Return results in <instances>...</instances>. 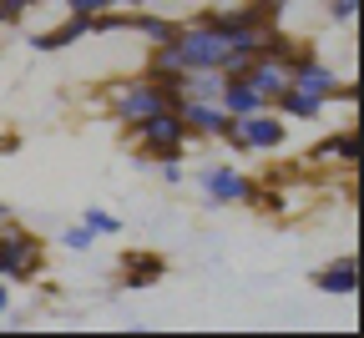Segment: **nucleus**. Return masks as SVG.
Segmentation results:
<instances>
[{"instance_id": "9", "label": "nucleus", "mask_w": 364, "mask_h": 338, "mask_svg": "<svg viewBox=\"0 0 364 338\" xmlns=\"http://www.w3.org/2000/svg\"><path fill=\"white\" fill-rule=\"evenodd\" d=\"M314 288L318 293H329V298H354L359 293V263L354 258H334L314 273Z\"/></svg>"}, {"instance_id": "15", "label": "nucleus", "mask_w": 364, "mask_h": 338, "mask_svg": "<svg viewBox=\"0 0 364 338\" xmlns=\"http://www.w3.org/2000/svg\"><path fill=\"white\" fill-rule=\"evenodd\" d=\"M177 26H182V21H172V16H157V11H142V16H132V31L142 36L147 45H167V40L177 36Z\"/></svg>"}, {"instance_id": "17", "label": "nucleus", "mask_w": 364, "mask_h": 338, "mask_svg": "<svg viewBox=\"0 0 364 338\" xmlns=\"http://www.w3.org/2000/svg\"><path fill=\"white\" fill-rule=\"evenodd\" d=\"M91 232H97V237H117L122 232V217L117 212H107V207H86V217H81Z\"/></svg>"}, {"instance_id": "4", "label": "nucleus", "mask_w": 364, "mask_h": 338, "mask_svg": "<svg viewBox=\"0 0 364 338\" xmlns=\"http://www.w3.org/2000/svg\"><path fill=\"white\" fill-rule=\"evenodd\" d=\"M41 268H46L41 237L16 227V222H0V278L6 283H31Z\"/></svg>"}, {"instance_id": "18", "label": "nucleus", "mask_w": 364, "mask_h": 338, "mask_svg": "<svg viewBox=\"0 0 364 338\" xmlns=\"http://www.w3.org/2000/svg\"><path fill=\"white\" fill-rule=\"evenodd\" d=\"M61 6H66V16H86V21H97L107 11H122L117 0H61Z\"/></svg>"}, {"instance_id": "6", "label": "nucleus", "mask_w": 364, "mask_h": 338, "mask_svg": "<svg viewBox=\"0 0 364 338\" xmlns=\"http://www.w3.org/2000/svg\"><path fill=\"white\" fill-rule=\"evenodd\" d=\"M177 116L188 126V136H198V141H223L228 126H233V116L223 111V102H198V96H182Z\"/></svg>"}, {"instance_id": "14", "label": "nucleus", "mask_w": 364, "mask_h": 338, "mask_svg": "<svg viewBox=\"0 0 364 338\" xmlns=\"http://www.w3.org/2000/svg\"><path fill=\"white\" fill-rule=\"evenodd\" d=\"M314 162H334V167H349V172H354V162H359V136H354V131H339V136H329V141H318Z\"/></svg>"}, {"instance_id": "2", "label": "nucleus", "mask_w": 364, "mask_h": 338, "mask_svg": "<svg viewBox=\"0 0 364 338\" xmlns=\"http://www.w3.org/2000/svg\"><path fill=\"white\" fill-rule=\"evenodd\" d=\"M223 141H228L233 152H243V157H253V152L273 157V152L289 147V126H284V116L273 111V107H263V111H253V116H238L233 126H228Z\"/></svg>"}, {"instance_id": "22", "label": "nucleus", "mask_w": 364, "mask_h": 338, "mask_svg": "<svg viewBox=\"0 0 364 338\" xmlns=\"http://www.w3.org/2000/svg\"><path fill=\"white\" fill-rule=\"evenodd\" d=\"M117 6H132V11H142V6H147V0H117Z\"/></svg>"}, {"instance_id": "7", "label": "nucleus", "mask_w": 364, "mask_h": 338, "mask_svg": "<svg viewBox=\"0 0 364 338\" xmlns=\"http://www.w3.org/2000/svg\"><path fill=\"white\" fill-rule=\"evenodd\" d=\"M289 86L309 91V96H324V102H334V91H339V71L329 61H318L309 51H294L289 56Z\"/></svg>"}, {"instance_id": "20", "label": "nucleus", "mask_w": 364, "mask_h": 338, "mask_svg": "<svg viewBox=\"0 0 364 338\" xmlns=\"http://www.w3.org/2000/svg\"><path fill=\"white\" fill-rule=\"evenodd\" d=\"M329 21L334 26H354L359 21V0H329Z\"/></svg>"}, {"instance_id": "21", "label": "nucleus", "mask_w": 364, "mask_h": 338, "mask_svg": "<svg viewBox=\"0 0 364 338\" xmlns=\"http://www.w3.org/2000/svg\"><path fill=\"white\" fill-rule=\"evenodd\" d=\"M6 308H11V283L0 278V313H6Z\"/></svg>"}, {"instance_id": "13", "label": "nucleus", "mask_w": 364, "mask_h": 338, "mask_svg": "<svg viewBox=\"0 0 364 338\" xmlns=\"http://www.w3.org/2000/svg\"><path fill=\"white\" fill-rule=\"evenodd\" d=\"M324 96H309V91H299V86H284L279 96H273V111L279 116H294V121H318L324 116Z\"/></svg>"}, {"instance_id": "1", "label": "nucleus", "mask_w": 364, "mask_h": 338, "mask_svg": "<svg viewBox=\"0 0 364 338\" xmlns=\"http://www.w3.org/2000/svg\"><path fill=\"white\" fill-rule=\"evenodd\" d=\"M177 102L182 96L177 91H167V86H157L147 71L142 76H127V81H117V86H107V111H112V121L117 126H136V121H147L152 111H177Z\"/></svg>"}, {"instance_id": "19", "label": "nucleus", "mask_w": 364, "mask_h": 338, "mask_svg": "<svg viewBox=\"0 0 364 338\" xmlns=\"http://www.w3.org/2000/svg\"><path fill=\"white\" fill-rule=\"evenodd\" d=\"M61 243H66V253H86L91 243H97V232L81 222V227H66V232H61Z\"/></svg>"}, {"instance_id": "11", "label": "nucleus", "mask_w": 364, "mask_h": 338, "mask_svg": "<svg viewBox=\"0 0 364 338\" xmlns=\"http://www.w3.org/2000/svg\"><path fill=\"white\" fill-rule=\"evenodd\" d=\"M91 36V21L86 16H66L61 26H51V31H36L31 36V51H66V45H76V40H86Z\"/></svg>"}, {"instance_id": "10", "label": "nucleus", "mask_w": 364, "mask_h": 338, "mask_svg": "<svg viewBox=\"0 0 364 338\" xmlns=\"http://www.w3.org/2000/svg\"><path fill=\"white\" fill-rule=\"evenodd\" d=\"M243 81L263 96L268 107H273V96L289 86V66H284V61H273V56H253V61L243 66Z\"/></svg>"}, {"instance_id": "8", "label": "nucleus", "mask_w": 364, "mask_h": 338, "mask_svg": "<svg viewBox=\"0 0 364 338\" xmlns=\"http://www.w3.org/2000/svg\"><path fill=\"white\" fill-rule=\"evenodd\" d=\"M167 278V258L162 253H127L122 258V288L142 293V288H157Z\"/></svg>"}, {"instance_id": "3", "label": "nucleus", "mask_w": 364, "mask_h": 338, "mask_svg": "<svg viewBox=\"0 0 364 338\" xmlns=\"http://www.w3.org/2000/svg\"><path fill=\"white\" fill-rule=\"evenodd\" d=\"M132 141H136V152L152 157V162H167V157H188V126H182L177 111H152L147 121H136L132 126Z\"/></svg>"}, {"instance_id": "23", "label": "nucleus", "mask_w": 364, "mask_h": 338, "mask_svg": "<svg viewBox=\"0 0 364 338\" xmlns=\"http://www.w3.org/2000/svg\"><path fill=\"white\" fill-rule=\"evenodd\" d=\"M36 6H51V0H36Z\"/></svg>"}, {"instance_id": "5", "label": "nucleus", "mask_w": 364, "mask_h": 338, "mask_svg": "<svg viewBox=\"0 0 364 338\" xmlns=\"http://www.w3.org/2000/svg\"><path fill=\"white\" fill-rule=\"evenodd\" d=\"M198 187H203V202H208V207H243V202L263 207V192H258V182H253V177H243L238 167H228V162L203 167Z\"/></svg>"}, {"instance_id": "16", "label": "nucleus", "mask_w": 364, "mask_h": 338, "mask_svg": "<svg viewBox=\"0 0 364 338\" xmlns=\"http://www.w3.org/2000/svg\"><path fill=\"white\" fill-rule=\"evenodd\" d=\"M218 91H223V71H182V76H177V96L218 102Z\"/></svg>"}, {"instance_id": "12", "label": "nucleus", "mask_w": 364, "mask_h": 338, "mask_svg": "<svg viewBox=\"0 0 364 338\" xmlns=\"http://www.w3.org/2000/svg\"><path fill=\"white\" fill-rule=\"evenodd\" d=\"M218 102H223V111L233 116V121H238V116H253V111H263V107H268V102H263V96H258V91H253L243 76H223Z\"/></svg>"}]
</instances>
